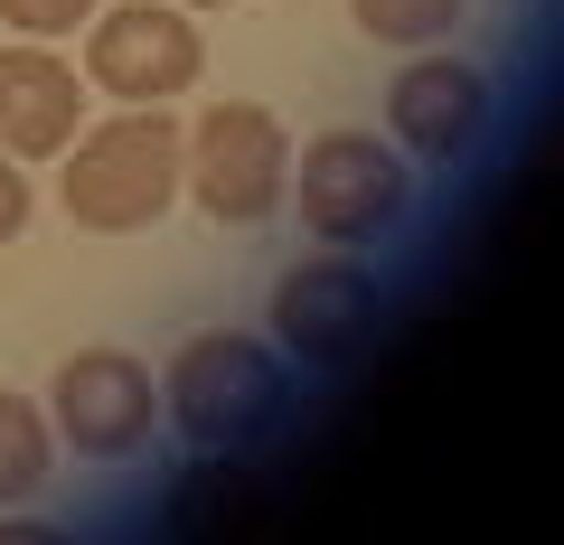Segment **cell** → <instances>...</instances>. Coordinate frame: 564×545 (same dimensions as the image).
<instances>
[{"label":"cell","mask_w":564,"mask_h":545,"mask_svg":"<svg viewBox=\"0 0 564 545\" xmlns=\"http://www.w3.org/2000/svg\"><path fill=\"white\" fill-rule=\"evenodd\" d=\"M29 161H10V151H0V244H20V226H29Z\"/></svg>","instance_id":"4fadbf2b"},{"label":"cell","mask_w":564,"mask_h":545,"mask_svg":"<svg viewBox=\"0 0 564 545\" xmlns=\"http://www.w3.org/2000/svg\"><path fill=\"white\" fill-rule=\"evenodd\" d=\"M180 132L161 103H122L113 122H76V142H66V217L85 236H141V226H161L180 207Z\"/></svg>","instance_id":"6da1fadb"},{"label":"cell","mask_w":564,"mask_h":545,"mask_svg":"<svg viewBox=\"0 0 564 545\" xmlns=\"http://www.w3.org/2000/svg\"><path fill=\"white\" fill-rule=\"evenodd\" d=\"M180 10H236V0H180Z\"/></svg>","instance_id":"5bb4252c"},{"label":"cell","mask_w":564,"mask_h":545,"mask_svg":"<svg viewBox=\"0 0 564 545\" xmlns=\"http://www.w3.org/2000/svg\"><path fill=\"white\" fill-rule=\"evenodd\" d=\"M377 320H386V283L358 263V244H329L273 283V348H292L311 367H348L377 339Z\"/></svg>","instance_id":"8992f818"},{"label":"cell","mask_w":564,"mask_h":545,"mask_svg":"<svg viewBox=\"0 0 564 545\" xmlns=\"http://www.w3.org/2000/svg\"><path fill=\"white\" fill-rule=\"evenodd\" d=\"M282 404H292V377L254 329H198L161 377V414L198 451H245L254 433L282 424Z\"/></svg>","instance_id":"7a4b0ae2"},{"label":"cell","mask_w":564,"mask_h":545,"mask_svg":"<svg viewBox=\"0 0 564 545\" xmlns=\"http://www.w3.org/2000/svg\"><path fill=\"white\" fill-rule=\"evenodd\" d=\"M57 470V433H47V404L20 395V385H0V508H20L47 489Z\"/></svg>","instance_id":"30bf717a"},{"label":"cell","mask_w":564,"mask_h":545,"mask_svg":"<svg viewBox=\"0 0 564 545\" xmlns=\"http://www.w3.org/2000/svg\"><path fill=\"white\" fill-rule=\"evenodd\" d=\"M282 179H292V142H282V113L263 103H207L180 132V188L226 226H254L282 207Z\"/></svg>","instance_id":"3957f363"},{"label":"cell","mask_w":564,"mask_h":545,"mask_svg":"<svg viewBox=\"0 0 564 545\" xmlns=\"http://www.w3.org/2000/svg\"><path fill=\"white\" fill-rule=\"evenodd\" d=\"M292 217L321 244H377L404 217V151L377 132H321L292 161Z\"/></svg>","instance_id":"277c9868"},{"label":"cell","mask_w":564,"mask_h":545,"mask_svg":"<svg viewBox=\"0 0 564 545\" xmlns=\"http://www.w3.org/2000/svg\"><path fill=\"white\" fill-rule=\"evenodd\" d=\"M386 132H395L414 161H462L489 132V76L462 57H414L386 85Z\"/></svg>","instance_id":"ba28073f"},{"label":"cell","mask_w":564,"mask_h":545,"mask_svg":"<svg viewBox=\"0 0 564 545\" xmlns=\"http://www.w3.org/2000/svg\"><path fill=\"white\" fill-rule=\"evenodd\" d=\"M198 20L180 0H122V10H95L85 20V85H104L113 103H170L198 85Z\"/></svg>","instance_id":"5b68a950"},{"label":"cell","mask_w":564,"mask_h":545,"mask_svg":"<svg viewBox=\"0 0 564 545\" xmlns=\"http://www.w3.org/2000/svg\"><path fill=\"white\" fill-rule=\"evenodd\" d=\"M95 10H104V0H0V29H20V39H47V47H57L66 29H85Z\"/></svg>","instance_id":"7c38bea8"},{"label":"cell","mask_w":564,"mask_h":545,"mask_svg":"<svg viewBox=\"0 0 564 545\" xmlns=\"http://www.w3.org/2000/svg\"><path fill=\"white\" fill-rule=\"evenodd\" d=\"M85 122V76L47 39L0 47V151L10 161H57Z\"/></svg>","instance_id":"9c48e42d"},{"label":"cell","mask_w":564,"mask_h":545,"mask_svg":"<svg viewBox=\"0 0 564 545\" xmlns=\"http://www.w3.org/2000/svg\"><path fill=\"white\" fill-rule=\"evenodd\" d=\"M47 424L85 451V461H132L161 424V385L151 367L122 358V348H76L57 367V395H47Z\"/></svg>","instance_id":"52a82bcc"},{"label":"cell","mask_w":564,"mask_h":545,"mask_svg":"<svg viewBox=\"0 0 564 545\" xmlns=\"http://www.w3.org/2000/svg\"><path fill=\"white\" fill-rule=\"evenodd\" d=\"M462 10L470 0H348V20H358L377 47H433V39L462 29Z\"/></svg>","instance_id":"8fae6325"}]
</instances>
